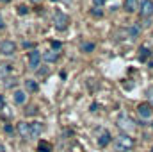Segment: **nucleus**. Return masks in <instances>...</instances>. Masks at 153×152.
<instances>
[{
  "label": "nucleus",
  "instance_id": "f257e3e1",
  "mask_svg": "<svg viewBox=\"0 0 153 152\" xmlns=\"http://www.w3.org/2000/svg\"><path fill=\"white\" fill-rule=\"evenodd\" d=\"M53 27L57 31H66L70 27V16L62 11H55L53 13Z\"/></svg>",
  "mask_w": 153,
  "mask_h": 152
},
{
  "label": "nucleus",
  "instance_id": "f03ea898",
  "mask_svg": "<svg viewBox=\"0 0 153 152\" xmlns=\"http://www.w3.org/2000/svg\"><path fill=\"white\" fill-rule=\"evenodd\" d=\"M135 147V141H134V138H130V134H121V136H117L116 138V149L117 150H132Z\"/></svg>",
  "mask_w": 153,
  "mask_h": 152
},
{
  "label": "nucleus",
  "instance_id": "7ed1b4c3",
  "mask_svg": "<svg viewBox=\"0 0 153 152\" xmlns=\"http://www.w3.org/2000/svg\"><path fill=\"white\" fill-rule=\"evenodd\" d=\"M117 127L123 131V134H125V132L128 134V132H132V131L135 129V123H134V120H132L128 114L123 113V114L117 116Z\"/></svg>",
  "mask_w": 153,
  "mask_h": 152
},
{
  "label": "nucleus",
  "instance_id": "20e7f679",
  "mask_svg": "<svg viewBox=\"0 0 153 152\" xmlns=\"http://www.w3.org/2000/svg\"><path fill=\"white\" fill-rule=\"evenodd\" d=\"M14 52H16V43H13L11 39H4V41H0V54L2 56H14Z\"/></svg>",
  "mask_w": 153,
  "mask_h": 152
},
{
  "label": "nucleus",
  "instance_id": "39448f33",
  "mask_svg": "<svg viewBox=\"0 0 153 152\" xmlns=\"http://www.w3.org/2000/svg\"><path fill=\"white\" fill-rule=\"evenodd\" d=\"M139 13L143 18L153 16V0H141L139 2Z\"/></svg>",
  "mask_w": 153,
  "mask_h": 152
},
{
  "label": "nucleus",
  "instance_id": "423d86ee",
  "mask_svg": "<svg viewBox=\"0 0 153 152\" xmlns=\"http://www.w3.org/2000/svg\"><path fill=\"white\" fill-rule=\"evenodd\" d=\"M39 63H41V52L39 50H30L29 52V68L30 70H38Z\"/></svg>",
  "mask_w": 153,
  "mask_h": 152
},
{
  "label": "nucleus",
  "instance_id": "0eeeda50",
  "mask_svg": "<svg viewBox=\"0 0 153 152\" xmlns=\"http://www.w3.org/2000/svg\"><path fill=\"white\" fill-rule=\"evenodd\" d=\"M153 106L152 104H148V102H143V104H139L137 106V113H139V116L141 118H144V120H148V118H152L153 114Z\"/></svg>",
  "mask_w": 153,
  "mask_h": 152
},
{
  "label": "nucleus",
  "instance_id": "6e6552de",
  "mask_svg": "<svg viewBox=\"0 0 153 152\" xmlns=\"http://www.w3.org/2000/svg\"><path fill=\"white\" fill-rule=\"evenodd\" d=\"M18 132H20L22 138L30 140V123H27V122H20V123H18Z\"/></svg>",
  "mask_w": 153,
  "mask_h": 152
},
{
  "label": "nucleus",
  "instance_id": "1a4fd4ad",
  "mask_svg": "<svg viewBox=\"0 0 153 152\" xmlns=\"http://www.w3.org/2000/svg\"><path fill=\"white\" fill-rule=\"evenodd\" d=\"M41 132H43V123L41 122H30V140L39 138Z\"/></svg>",
  "mask_w": 153,
  "mask_h": 152
},
{
  "label": "nucleus",
  "instance_id": "9d476101",
  "mask_svg": "<svg viewBox=\"0 0 153 152\" xmlns=\"http://www.w3.org/2000/svg\"><path fill=\"white\" fill-rule=\"evenodd\" d=\"M111 134H109V131H102L100 132V136H98V147H107L109 143H111Z\"/></svg>",
  "mask_w": 153,
  "mask_h": 152
},
{
  "label": "nucleus",
  "instance_id": "9b49d317",
  "mask_svg": "<svg viewBox=\"0 0 153 152\" xmlns=\"http://www.w3.org/2000/svg\"><path fill=\"white\" fill-rule=\"evenodd\" d=\"M123 7L126 13H135L139 9V0H125L123 2Z\"/></svg>",
  "mask_w": 153,
  "mask_h": 152
},
{
  "label": "nucleus",
  "instance_id": "f8f14e48",
  "mask_svg": "<svg viewBox=\"0 0 153 152\" xmlns=\"http://www.w3.org/2000/svg\"><path fill=\"white\" fill-rule=\"evenodd\" d=\"M41 59H45L46 63H55V61L59 59V52H55V50H46V52L41 56Z\"/></svg>",
  "mask_w": 153,
  "mask_h": 152
},
{
  "label": "nucleus",
  "instance_id": "ddd939ff",
  "mask_svg": "<svg viewBox=\"0 0 153 152\" xmlns=\"http://www.w3.org/2000/svg\"><path fill=\"white\" fill-rule=\"evenodd\" d=\"M13 99H14V102H16L18 106H22V104H25V100H27V93H25L23 90H16V91L13 93Z\"/></svg>",
  "mask_w": 153,
  "mask_h": 152
},
{
  "label": "nucleus",
  "instance_id": "4468645a",
  "mask_svg": "<svg viewBox=\"0 0 153 152\" xmlns=\"http://www.w3.org/2000/svg\"><path fill=\"white\" fill-rule=\"evenodd\" d=\"M38 82H36V81H34V79H27V81H25V90H27V91H30V93H34V91H38Z\"/></svg>",
  "mask_w": 153,
  "mask_h": 152
},
{
  "label": "nucleus",
  "instance_id": "2eb2a0df",
  "mask_svg": "<svg viewBox=\"0 0 153 152\" xmlns=\"http://www.w3.org/2000/svg\"><path fill=\"white\" fill-rule=\"evenodd\" d=\"M150 56H152V52H150L148 47H141V48H139V59H141V61H146Z\"/></svg>",
  "mask_w": 153,
  "mask_h": 152
},
{
  "label": "nucleus",
  "instance_id": "dca6fc26",
  "mask_svg": "<svg viewBox=\"0 0 153 152\" xmlns=\"http://www.w3.org/2000/svg\"><path fill=\"white\" fill-rule=\"evenodd\" d=\"M38 152H52V145L48 143V141H45V140H41L38 145Z\"/></svg>",
  "mask_w": 153,
  "mask_h": 152
},
{
  "label": "nucleus",
  "instance_id": "f3484780",
  "mask_svg": "<svg viewBox=\"0 0 153 152\" xmlns=\"http://www.w3.org/2000/svg\"><path fill=\"white\" fill-rule=\"evenodd\" d=\"M9 72H11V66L5 63H0V79H5L9 75Z\"/></svg>",
  "mask_w": 153,
  "mask_h": 152
},
{
  "label": "nucleus",
  "instance_id": "a211bd4d",
  "mask_svg": "<svg viewBox=\"0 0 153 152\" xmlns=\"http://www.w3.org/2000/svg\"><path fill=\"white\" fill-rule=\"evenodd\" d=\"M80 50L82 52H93L94 50V43H82L80 45Z\"/></svg>",
  "mask_w": 153,
  "mask_h": 152
},
{
  "label": "nucleus",
  "instance_id": "6ab92c4d",
  "mask_svg": "<svg viewBox=\"0 0 153 152\" xmlns=\"http://www.w3.org/2000/svg\"><path fill=\"white\" fill-rule=\"evenodd\" d=\"M139 32H141V27H139V25H132V27H130V36H132V38H135Z\"/></svg>",
  "mask_w": 153,
  "mask_h": 152
},
{
  "label": "nucleus",
  "instance_id": "aec40b11",
  "mask_svg": "<svg viewBox=\"0 0 153 152\" xmlns=\"http://www.w3.org/2000/svg\"><path fill=\"white\" fill-rule=\"evenodd\" d=\"M146 97H148V100H150L148 104H152V106H153V86H152V88H148V91H146Z\"/></svg>",
  "mask_w": 153,
  "mask_h": 152
},
{
  "label": "nucleus",
  "instance_id": "412c9836",
  "mask_svg": "<svg viewBox=\"0 0 153 152\" xmlns=\"http://www.w3.org/2000/svg\"><path fill=\"white\" fill-rule=\"evenodd\" d=\"M52 50L59 52V50H61V43H59V41H52Z\"/></svg>",
  "mask_w": 153,
  "mask_h": 152
},
{
  "label": "nucleus",
  "instance_id": "4be33fe9",
  "mask_svg": "<svg viewBox=\"0 0 153 152\" xmlns=\"http://www.w3.org/2000/svg\"><path fill=\"white\" fill-rule=\"evenodd\" d=\"M105 2H107V0H93V4H94L96 7H102V5H103Z\"/></svg>",
  "mask_w": 153,
  "mask_h": 152
},
{
  "label": "nucleus",
  "instance_id": "5701e85b",
  "mask_svg": "<svg viewBox=\"0 0 153 152\" xmlns=\"http://www.w3.org/2000/svg\"><path fill=\"white\" fill-rule=\"evenodd\" d=\"M25 13H27V7L25 5H20L18 7V14H25Z\"/></svg>",
  "mask_w": 153,
  "mask_h": 152
},
{
  "label": "nucleus",
  "instance_id": "b1692460",
  "mask_svg": "<svg viewBox=\"0 0 153 152\" xmlns=\"http://www.w3.org/2000/svg\"><path fill=\"white\" fill-rule=\"evenodd\" d=\"M102 14H103V13H102L100 9H94V11H93V16H98V18H100Z\"/></svg>",
  "mask_w": 153,
  "mask_h": 152
},
{
  "label": "nucleus",
  "instance_id": "393cba45",
  "mask_svg": "<svg viewBox=\"0 0 153 152\" xmlns=\"http://www.w3.org/2000/svg\"><path fill=\"white\" fill-rule=\"evenodd\" d=\"M4 108H5V100H4V97L0 95V111H2Z\"/></svg>",
  "mask_w": 153,
  "mask_h": 152
},
{
  "label": "nucleus",
  "instance_id": "a878e982",
  "mask_svg": "<svg viewBox=\"0 0 153 152\" xmlns=\"http://www.w3.org/2000/svg\"><path fill=\"white\" fill-rule=\"evenodd\" d=\"M0 152H5V149H4V145H0Z\"/></svg>",
  "mask_w": 153,
  "mask_h": 152
},
{
  "label": "nucleus",
  "instance_id": "bb28decb",
  "mask_svg": "<svg viewBox=\"0 0 153 152\" xmlns=\"http://www.w3.org/2000/svg\"><path fill=\"white\" fill-rule=\"evenodd\" d=\"M0 2H9V0H0Z\"/></svg>",
  "mask_w": 153,
  "mask_h": 152
},
{
  "label": "nucleus",
  "instance_id": "cd10ccee",
  "mask_svg": "<svg viewBox=\"0 0 153 152\" xmlns=\"http://www.w3.org/2000/svg\"><path fill=\"white\" fill-rule=\"evenodd\" d=\"M32 2H41V0H32Z\"/></svg>",
  "mask_w": 153,
  "mask_h": 152
},
{
  "label": "nucleus",
  "instance_id": "c85d7f7f",
  "mask_svg": "<svg viewBox=\"0 0 153 152\" xmlns=\"http://www.w3.org/2000/svg\"><path fill=\"white\" fill-rule=\"evenodd\" d=\"M152 152H153V147H152Z\"/></svg>",
  "mask_w": 153,
  "mask_h": 152
}]
</instances>
